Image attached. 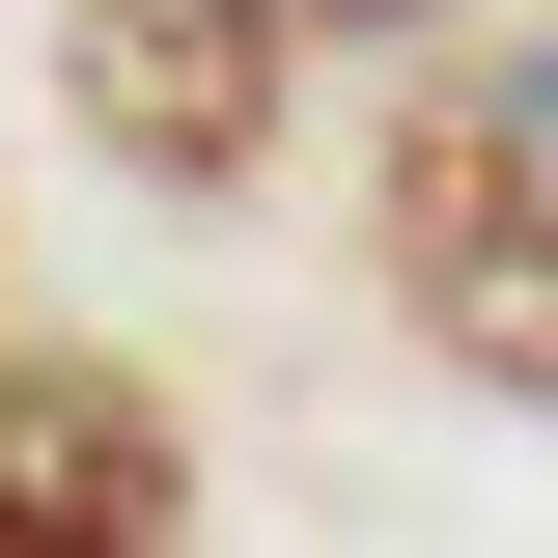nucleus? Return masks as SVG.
I'll use <instances>...</instances> for the list:
<instances>
[{"instance_id":"nucleus-5","label":"nucleus","mask_w":558,"mask_h":558,"mask_svg":"<svg viewBox=\"0 0 558 558\" xmlns=\"http://www.w3.org/2000/svg\"><path fill=\"white\" fill-rule=\"evenodd\" d=\"M502 84H531V112H558V57H502Z\"/></svg>"},{"instance_id":"nucleus-2","label":"nucleus","mask_w":558,"mask_h":558,"mask_svg":"<svg viewBox=\"0 0 558 558\" xmlns=\"http://www.w3.org/2000/svg\"><path fill=\"white\" fill-rule=\"evenodd\" d=\"M279 57H307V0H57V112L140 196H252L279 168Z\"/></svg>"},{"instance_id":"nucleus-1","label":"nucleus","mask_w":558,"mask_h":558,"mask_svg":"<svg viewBox=\"0 0 558 558\" xmlns=\"http://www.w3.org/2000/svg\"><path fill=\"white\" fill-rule=\"evenodd\" d=\"M391 307L475 363V391L558 418V112L531 84H418L391 112Z\"/></svg>"},{"instance_id":"nucleus-3","label":"nucleus","mask_w":558,"mask_h":558,"mask_svg":"<svg viewBox=\"0 0 558 558\" xmlns=\"http://www.w3.org/2000/svg\"><path fill=\"white\" fill-rule=\"evenodd\" d=\"M196 531V447L140 363H0V558H168Z\"/></svg>"},{"instance_id":"nucleus-4","label":"nucleus","mask_w":558,"mask_h":558,"mask_svg":"<svg viewBox=\"0 0 558 558\" xmlns=\"http://www.w3.org/2000/svg\"><path fill=\"white\" fill-rule=\"evenodd\" d=\"M307 28H447V0H307Z\"/></svg>"}]
</instances>
